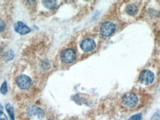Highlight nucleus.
I'll return each instance as SVG.
<instances>
[{
	"label": "nucleus",
	"mask_w": 160,
	"mask_h": 120,
	"mask_svg": "<svg viewBox=\"0 0 160 120\" xmlns=\"http://www.w3.org/2000/svg\"><path fill=\"white\" fill-rule=\"evenodd\" d=\"M122 103L127 108H133L137 105L138 97L133 93H128L124 96Z\"/></svg>",
	"instance_id": "obj_1"
},
{
	"label": "nucleus",
	"mask_w": 160,
	"mask_h": 120,
	"mask_svg": "<svg viewBox=\"0 0 160 120\" xmlns=\"http://www.w3.org/2000/svg\"><path fill=\"white\" fill-rule=\"evenodd\" d=\"M115 29L116 27L114 24L111 21H106L102 25V27L100 28V33L104 36H109L114 33Z\"/></svg>",
	"instance_id": "obj_2"
},
{
	"label": "nucleus",
	"mask_w": 160,
	"mask_h": 120,
	"mask_svg": "<svg viewBox=\"0 0 160 120\" xmlns=\"http://www.w3.org/2000/svg\"><path fill=\"white\" fill-rule=\"evenodd\" d=\"M17 83L22 89H28L31 85V79L28 76L21 75L17 78Z\"/></svg>",
	"instance_id": "obj_3"
},
{
	"label": "nucleus",
	"mask_w": 160,
	"mask_h": 120,
	"mask_svg": "<svg viewBox=\"0 0 160 120\" xmlns=\"http://www.w3.org/2000/svg\"><path fill=\"white\" fill-rule=\"evenodd\" d=\"M76 58V53L72 49H67L62 51L61 54L62 61L65 63H71Z\"/></svg>",
	"instance_id": "obj_4"
},
{
	"label": "nucleus",
	"mask_w": 160,
	"mask_h": 120,
	"mask_svg": "<svg viewBox=\"0 0 160 120\" xmlns=\"http://www.w3.org/2000/svg\"><path fill=\"white\" fill-rule=\"evenodd\" d=\"M139 80L142 83L145 84V85H148L154 80V75L149 70H144L140 74Z\"/></svg>",
	"instance_id": "obj_5"
},
{
	"label": "nucleus",
	"mask_w": 160,
	"mask_h": 120,
	"mask_svg": "<svg viewBox=\"0 0 160 120\" xmlns=\"http://www.w3.org/2000/svg\"><path fill=\"white\" fill-rule=\"evenodd\" d=\"M81 48L85 52H91L96 47V43L93 39H86L83 40L81 43Z\"/></svg>",
	"instance_id": "obj_6"
},
{
	"label": "nucleus",
	"mask_w": 160,
	"mask_h": 120,
	"mask_svg": "<svg viewBox=\"0 0 160 120\" xmlns=\"http://www.w3.org/2000/svg\"><path fill=\"white\" fill-rule=\"evenodd\" d=\"M14 30L17 33L21 34V35H25L31 31V29L22 21H18L15 24Z\"/></svg>",
	"instance_id": "obj_7"
},
{
	"label": "nucleus",
	"mask_w": 160,
	"mask_h": 120,
	"mask_svg": "<svg viewBox=\"0 0 160 120\" xmlns=\"http://www.w3.org/2000/svg\"><path fill=\"white\" fill-rule=\"evenodd\" d=\"M29 113L32 115L37 116L38 117L40 118V119H42V118L45 117V113L42 111V109H41L40 108L36 106H31L29 109Z\"/></svg>",
	"instance_id": "obj_8"
},
{
	"label": "nucleus",
	"mask_w": 160,
	"mask_h": 120,
	"mask_svg": "<svg viewBox=\"0 0 160 120\" xmlns=\"http://www.w3.org/2000/svg\"><path fill=\"white\" fill-rule=\"evenodd\" d=\"M126 13L129 15L133 16L136 15L138 12V7L137 5H135L134 4H130L126 7Z\"/></svg>",
	"instance_id": "obj_9"
},
{
	"label": "nucleus",
	"mask_w": 160,
	"mask_h": 120,
	"mask_svg": "<svg viewBox=\"0 0 160 120\" xmlns=\"http://www.w3.org/2000/svg\"><path fill=\"white\" fill-rule=\"evenodd\" d=\"M43 5L45 7L49 10H53L56 8L57 3L56 1H43Z\"/></svg>",
	"instance_id": "obj_10"
},
{
	"label": "nucleus",
	"mask_w": 160,
	"mask_h": 120,
	"mask_svg": "<svg viewBox=\"0 0 160 120\" xmlns=\"http://www.w3.org/2000/svg\"><path fill=\"white\" fill-rule=\"evenodd\" d=\"M6 109H7L8 113L11 117V120H15L14 119V110H13V108L11 104H7L6 105Z\"/></svg>",
	"instance_id": "obj_11"
},
{
	"label": "nucleus",
	"mask_w": 160,
	"mask_h": 120,
	"mask_svg": "<svg viewBox=\"0 0 160 120\" xmlns=\"http://www.w3.org/2000/svg\"><path fill=\"white\" fill-rule=\"evenodd\" d=\"M0 91L2 95H6L8 92V86H7V82L5 81L3 83L2 85L1 89H0Z\"/></svg>",
	"instance_id": "obj_12"
},
{
	"label": "nucleus",
	"mask_w": 160,
	"mask_h": 120,
	"mask_svg": "<svg viewBox=\"0 0 160 120\" xmlns=\"http://www.w3.org/2000/svg\"><path fill=\"white\" fill-rule=\"evenodd\" d=\"M5 57L7 61H10V60H11L13 57V52L12 50H9L8 52H7L5 54Z\"/></svg>",
	"instance_id": "obj_13"
},
{
	"label": "nucleus",
	"mask_w": 160,
	"mask_h": 120,
	"mask_svg": "<svg viewBox=\"0 0 160 120\" xmlns=\"http://www.w3.org/2000/svg\"><path fill=\"white\" fill-rule=\"evenodd\" d=\"M151 120H160V110L153 114Z\"/></svg>",
	"instance_id": "obj_14"
},
{
	"label": "nucleus",
	"mask_w": 160,
	"mask_h": 120,
	"mask_svg": "<svg viewBox=\"0 0 160 120\" xmlns=\"http://www.w3.org/2000/svg\"><path fill=\"white\" fill-rule=\"evenodd\" d=\"M142 119V114L141 113H138V114H136L133 117L130 118L129 120H141Z\"/></svg>",
	"instance_id": "obj_15"
},
{
	"label": "nucleus",
	"mask_w": 160,
	"mask_h": 120,
	"mask_svg": "<svg viewBox=\"0 0 160 120\" xmlns=\"http://www.w3.org/2000/svg\"><path fill=\"white\" fill-rule=\"evenodd\" d=\"M5 22H4L2 20L0 19V33L4 30V29H5Z\"/></svg>",
	"instance_id": "obj_16"
},
{
	"label": "nucleus",
	"mask_w": 160,
	"mask_h": 120,
	"mask_svg": "<svg viewBox=\"0 0 160 120\" xmlns=\"http://www.w3.org/2000/svg\"><path fill=\"white\" fill-rule=\"evenodd\" d=\"M0 120H8V118L6 117L5 113H2L1 116H0Z\"/></svg>",
	"instance_id": "obj_17"
},
{
	"label": "nucleus",
	"mask_w": 160,
	"mask_h": 120,
	"mask_svg": "<svg viewBox=\"0 0 160 120\" xmlns=\"http://www.w3.org/2000/svg\"><path fill=\"white\" fill-rule=\"evenodd\" d=\"M2 113H3V106L2 105V104L0 103V116H1V114Z\"/></svg>",
	"instance_id": "obj_18"
},
{
	"label": "nucleus",
	"mask_w": 160,
	"mask_h": 120,
	"mask_svg": "<svg viewBox=\"0 0 160 120\" xmlns=\"http://www.w3.org/2000/svg\"><path fill=\"white\" fill-rule=\"evenodd\" d=\"M49 120H53V119H49Z\"/></svg>",
	"instance_id": "obj_19"
}]
</instances>
